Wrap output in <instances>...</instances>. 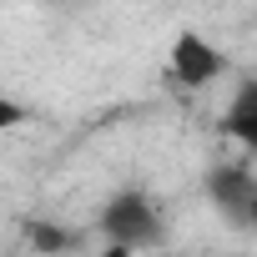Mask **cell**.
<instances>
[{"label": "cell", "instance_id": "obj_1", "mask_svg": "<svg viewBox=\"0 0 257 257\" xmlns=\"http://www.w3.org/2000/svg\"><path fill=\"white\" fill-rule=\"evenodd\" d=\"M96 232L106 237V247H111L116 257L167 247V217L157 212V202H152L142 187H121V192H111L106 207H101V217H96Z\"/></svg>", "mask_w": 257, "mask_h": 257}, {"label": "cell", "instance_id": "obj_2", "mask_svg": "<svg viewBox=\"0 0 257 257\" xmlns=\"http://www.w3.org/2000/svg\"><path fill=\"white\" fill-rule=\"evenodd\" d=\"M227 51L217 46V41H207L202 31H177L172 36V51H167V76L177 81V86H187V91H207L212 81H222L227 76Z\"/></svg>", "mask_w": 257, "mask_h": 257}, {"label": "cell", "instance_id": "obj_3", "mask_svg": "<svg viewBox=\"0 0 257 257\" xmlns=\"http://www.w3.org/2000/svg\"><path fill=\"white\" fill-rule=\"evenodd\" d=\"M207 202L217 207V217H227L232 227H252L257 222V177L247 162H217L202 177Z\"/></svg>", "mask_w": 257, "mask_h": 257}, {"label": "cell", "instance_id": "obj_4", "mask_svg": "<svg viewBox=\"0 0 257 257\" xmlns=\"http://www.w3.org/2000/svg\"><path fill=\"white\" fill-rule=\"evenodd\" d=\"M222 132L242 147V152H257V81H242L222 111Z\"/></svg>", "mask_w": 257, "mask_h": 257}, {"label": "cell", "instance_id": "obj_5", "mask_svg": "<svg viewBox=\"0 0 257 257\" xmlns=\"http://www.w3.org/2000/svg\"><path fill=\"white\" fill-rule=\"evenodd\" d=\"M26 242H31L36 252H61V247H76V232L51 227V222H41V217H26Z\"/></svg>", "mask_w": 257, "mask_h": 257}, {"label": "cell", "instance_id": "obj_6", "mask_svg": "<svg viewBox=\"0 0 257 257\" xmlns=\"http://www.w3.org/2000/svg\"><path fill=\"white\" fill-rule=\"evenodd\" d=\"M31 111L16 101V96H0V132H16V126H26Z\"/></svg>", "mask_w": 257, "mask_h": 257}]
</instances>
